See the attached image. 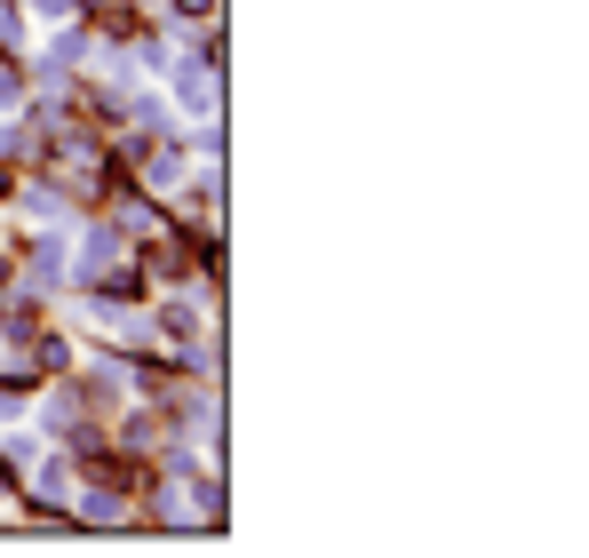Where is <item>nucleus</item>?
I'll return each instance as SVG.
<instances>
[{"label": "nucleus", "mask_w": 589, "mask_h": 558, "mask_svg": "<svg viewBox=\"0 0 589 558\" xmlns=\"http://www.w3.org/2000/svg\"><path fill=\"white\" fill-rule=\"evenodd\" d=\"M32 479H41V495H64V486H73V471H64V463H56V455H48V463H41V471H32Z\"/></svg>", "instance_id": "f257e3e1"}, {"label": "nucleus", "mask_w": 589, "mask_h": 558, "mask_svg": "<svg viewBox=\"0 0 589 558\" xmlns=\"http://www.w3.org/2000/svg\"><path fill=\"white\" fill-rule=\"evenodd\" d=\"M32 17H41V24H64V17H73V0H32Z\"/></svg>", "instance_id": "f03ea898"}]
</instances>
